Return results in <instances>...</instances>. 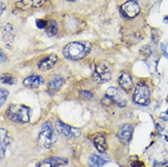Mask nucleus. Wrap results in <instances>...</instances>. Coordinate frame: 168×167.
<instances>
[{"label": "nucleus", "instance_id": "bb28decb", "mask_svg": "<svg viewBox=\"0 0 168 167\" xmlns=\"http://www.w3.org/2000/svg\"><path fill=\"white\" fill-rule=\"evenodd\" d=\"M6 61V57H5V55H4V53L1 52V62H5Z\"/></svg>", "mask_w": 168, "mask_h": 167}, {"label": "nucleus", "instance_id": "5701e85b", "mask_svg": "<svg viewBox=\"0 0 168 167\" xmlns=\"http://www.w3.org/2000/svg\"><path fill=\"white\" fill-rule=\"evenodd\" d=\"M80 95L81 96L82 98H83V99H90L92 97V94L90 93V92L88 91H80Z\"/></svg>", "mask_w": 168, "mask_h": 167}, {"label": "nucleus", "instance_id": "dca6fc26", "mask_svg": "<svg viewBox=\"0 0 168 167\" xmlns=\"http://www.w3.org/2000/svg\"><path fill=\"white\" fill-rule=\"evenodd\" d=\"M119 84L121 88L125 91H130L133 86V83L130 74L127 73H122L119 77Z\"/></svg>", "mask_w": 168, "mask_h": 167}, {"label": "nucleus", "instance_id": "c85d7f7f", "mask_svg": "<svg viewBox=\"0 0 168 167\" xmlns=\"http://www.w3.org/2000/svg\"><path fill=\"white\" fill-rule=\"evenodd\" d=\"M164 21L165 23H168V17L165 18L164 20Z\"/></svg>", "mask_w": 168, "mask_h": 167}, {"label": "nucleus", "instance_id": "7ed1b4c3", "mask_svg": "<svg viewBox=\"0 0 168 167\" xmlns=\"http://www.w3.org/2000/svg\"><path fill=\"white\" fill-rule=\"evenodd\" d=\"M57 135L49 122L42 125V130L38 135V145L41 148L48 149L57 142Z\"/></svg>", "mask_w": 168, "mask_h": 167}, {"label": "nucleus", "instance_id": "6e6552de", "mask_svg": "<svg viewBox=\"0 0 168 167\" xmlns=\"http://www.w3.org/2000/svg\"><path fill=\"white\" fill-rule=\"evenodd\" d=\"M132 131H133V128L131 124H126L120 127L117 133V136L122 144L127 145L130 142L132 138Z\"/></svg>", "mask_w": 168, "mask_h": 167}, {"label": "nucleus", "instance_id": "9d476101", "mask_svg": "<svg viewBox=\"0 0 168 167\" xmlns=\"http://www.w3.org/2000/svg\"><path fill=\"white\" fill-rule=\"evenodd\" d=\"M105 95L113 101V103L117 104L119 107H125L127 105V101L120 95L118 89L116 88L110 87L106 91Z\"/></svg>", "mask_w": 168, "mask_h": 167}, {"label": "nucleus", "instance_id": "2eb2a0df", "mask_svg": "<svg viewBox=\"0 0 168 167\" xmlns=\"http://www.w3.org/2000/svg\"><path fill=\"white\" fill-rule=\"evenodd\" d=\"M44 84V80L42 76L32 75L27 77L23 81V84L26 88H36L42 86Z\"/></svg>", "mask_w": 168, "mask_h": 167}, {"label": "nucleus", "instance_id": "f03ea898", "mask_svg": "<svg viewBox=\"0 0 168 167\" xmlns=\"http://www.w3.org/2000/svg\"><path fill=\"white\" fill-rule=\"evenodd\" d=\"M7 118L18 123H26L30 121V108L24 105L12 104L6 111Z\"/></svg>", "mask_w": 168, "mask_h": 167}, {"label": "nucleus", "instance_id": "4be33fe9", "mask_svg": "<svg viewBox=\"0 0 168 167\" xmlns=\"http://www.w3.org/2000/svg\"><path fill=\"white\" fill-rule=\"evenodd\" d=\"M47 24H48V22H46V20L43 19H37L36 20V25L38 28H46Z\"/></svg>", "mask_w": 168, "mask_h": 167}, {"label": "nucleus", "instance_id": "cd10ccee", "mask_svg": "<svg viewBox=\"0 0 168 167\" xmlns=\"http://www.w3.org/2000/svg\"><path fill=\"white\" fill-rule=\"evenodd\" d=\"M4 4H3V3L1 2V14L2 15V13H3V11H4V10L5 9H4Z\"/></svg>", "mask_w": 168, "mask_h": 167}, {"label": "nucleus", "instance_id": "4468645a", "mask_svg": "<svg viewBox=\"0 0 168 167\" xmlns=\"http://www.w3.org/2000/svg\"><path fill=\"white\" fill-rule=\"evenodd\" d=\"M110 159L105 155L94 154L90 156L88 160V166L89 167H102L107 163Z\"/></svg>", "mask_w": 168, "mask_h": 167}, {"label": "nucleus", "instance_id": "1a4fd4ad", "mask_svg": "<svg viewBox=\"0 0 168 167\" xmlns=\"http://www.w3.org/2000/svg\"><path fill=\"white\" fill-rule=\"evenodd\" d=\"M46 0H20L15 4L17 9L22 11H26L30 9L39 8L42 7Z\"/></svg>", "mask_w": 168, "mask_h": 167}, {"label": "nucleus", "instance_id": "f8f14e48", "mask_svg": "<svg viewBox=\"0 0 168 167\" xmlns=\"http://www.w3.org/2000/svg\"><path fill=\"white\" fill-rule=\"evenodd\" d=\"M58 57L55 54H51L41 60L38 65V69L46 71L51 69L57 61Z\"/></svg>", "mask_w": 168, "mask_h": 167}, {"label": "nucleus", "instance_id": "0eeeda50", "mask_svg": "<svg viewBox=\"0 0 168 167\" xmlns=\"http://www.w3.org/2000/svg\"><path fill=\"white\" fill-rule=\"evenodd\" d=\"M121 12L126 17L134 18L140 13V7L135 1H128L121 7Z\"/></svg>", "mask_w": 168, "mask_h": 167}, {"label": "nucleus", "instance_id": "f257e3e1", "mask_svg": "<svg viewBox=\"0 0 168 167\" xmlns=\"http://www.w3.org/2000/svg\"><path fill=\"white\" fill-rule=\"evenodd\" d=\"M92 46L87 41H74L67 44L64 47L63 54L70 60L76 61L85 57L90 53Z\"/></svg>", "mask_w": 168, "mask_h": 167}, {"label": "nucleus", "instance_id": "393cba45", "mask_svg": "<svg viewBox=\"0 0 168 167\" xmlns=\"http://www.w3.org/2000/svg\"><path fill=\"white\" fill-rule=\"evenodd\" d=\"M161 48L162 52H163L164 55L166 57L167 59H168V53L166 52V46H165V45L164 44H161Z\"/></svg>", "mask_w": 168, "mask_h": 167}, {"label": "nucleus", "instance_id": "b1692460", "mask_svg": "<svg viewBox=\"0 0 168 167\" xmlns=\"http://www.w3.org/2000/svg\"><path fill=\"white\" fill-rule=\"evenodd\" d=\"M160 117L163 121H168V111L161 113L160 115Z\"/></svg>", "mask_w": 168, "mask_h": 167}, {"label": "nucleus", "instance_id": "423d86ee", "mask_svg": "<svg viewBox=\"0 0 168 167\" xmlns=\"http://www.w3.org/2000/svg\"><path fill=\"white\" fill-rule=\"evenodd\" d=\"M55 125L58 132L68 138H75L81 136V132L79 128L71 126L69 125L65 124L61 121H57L56 122Z\"/></svg>", "mask_w": 168, "mask_h": 167}, {"label": "nucleus", "instance_id": "a878e982", "mask_svg": "<svg viewBox=\"0 0 168 167\" xmlns=\"http://www.w3.org/2000/svg\"><path fill=\"white\" fill-rule=\"evenodd\" d=\"M152 38L153 40L155 41L156 42H157V41H158V39H157V37H158V33H157V32L155 31V34H154V32L152 31Z\"/></svg>", "mask_w": 168, "mask_h": 167}, {"label": "nucleus", "instance_id": "a211bd4d", "mask_svg": "<svg viewBox=\"0 0 168 167\" xmlns=\"http://www.w3.org/2000/svg\"><path fill=\"white\" fill-rule=\"evenodd\" d=\"M0 145H1V158L4 157L5 150L7 146L9 144L10 139L9 134L4 128H1V134H0Z\"/></svg>", "mask_w": 168, "mask_h": 167}, {"label": "nucleus", "instance_id": "6ab92c4d", "mask_svg": "<svg viewBox=\"0 0 168 167\" xmlns=\"http://www.w3.org/2000/svg\"><path fill=\"white\" fill-rule=\"evenodd\" d=\"M46 33L48 36H54L57 32V23L54 20H50L48 22L46 27Z\"/></svg>", "mask_w": 168, "mask_h": 167}, {"label": "nucleus", "instance_id": "39448f33", "mask_svg": "<svg viewBox=\"0 0 168 167\" xmlns=\"http://www.w3.org/2000/svg\"><path fill=\"white\" fill-rule=\"evenodd\" d=\"M132 99L135 103L140 105H148L150 102L149 88L143 83H138L135 88Z\"/></svg>", "mask_w": 168, "mask_h": 167}, {"label": "nucleus", "instance_id": "412c9836", "mask_svg": "<svg viewBox=\"0 0 168 167\" xmlns=\"http://www.w3.org/2000/svg\"><path fill=\"white\" fill-rule=\"evenodd\" d=\"M0 94H1V95H1V101H0V104H1V107H2L4 105L5 101H6L8 95L9 94V92L6 90V89H5L4 88H1Z\"/></svg>", "mask_w": 168, "mask_h": 167}, {"label": "nucleus", "instance_id": "9b49d317", "mask_svg": "<svg viewBox=\"0 0 168 167\" xmlns=\"http://www.w3.org/2000/svg\"><path fill=\"white\" fill-rule=\"evenodd\" d=\"M68 163V160L63 157H52L44 160L39 164L38 167H58L65 165Z\"/></svg>", "mask_w": 168, "mask_h": 167}, {"label": "nucleus", "instance_id": "7c9ffc66", "mask_svg": "<svg viewBox=\"0 0 168 167\" xmlns=\"http://www.w3.org/2000/svg\"><path fill=\"white\" fill-rule=\"evenodd\" d=\"M167 167H168V166H167Z\"/></svg>", "mask_w": 168, "mask_h": 167}, {"label": "nucleus", "instance_id": "20e7f679", "mask_svg": "<svg viewBox=\"0 0 168 167\" xmlns=\"http://www.w3.org/2000/svg\"><path fill=\"white\" fill-rule=\"evenodd\" d=\"M92 76L94 82L99 84L109 82L111 78L110 67L105 62H99L94 67Z\"/></svg>", "mask_w": 168, "mask_h": 167}, {"label": "nucleus", "instance_id": "ddd939ff", "mask_svg": "<svg viewBox=\"0 0 168 167\" xmlns=\"http://www.w3.org/2000/svg\"><path fill=\"white\" fill-rule=\"evenodd\" d=\"M65 83L63 77L60 75H56L52 78L48 83V89L49 94H54L58 91L62 87Z\"/></svg>", "mask_w": 168, "mask_h": 167}, {"label": "nucleus", "instance_id": "c756f323", "mask_svg": "<svg viewBox=\"0 0 168 167\" xmlns=\"http://www.w3.org/2000/svg\"><path fill=\"white\" fill-rule=\"evenodd\" d=\"M69 1H75V0H69Z\"/></svg>", "mask_w": 168, "mask_h": 167}, {"label": "nucleus", "instance_id": "aec40b11", "mask_svg": "<svg viewBox=\"0 0 168 167\" xmlns=\"http://www.w3.org/2000/svg\"><path fill=\"white\" fill-rule=\"evenodd\" d=\"M1 82L2 84H8V85L15 84L17 83V78L10 74L5 73L1 74Z\"/></svg>", "mask_w": 168, "mask_h": 167}, {"label": "nucleus", "instance_id": "f3484780", "mask_svg": "<svg viewBox=\"0 0 168 167\" xmlns=\"http://www.w3.org/2000/svg\"><path fill=\"white\" fill-rule=\"evenodd\" d=\"M94 144L100 153H104L107 150V142H106L105 136L102 134H98L94 138Z\"/></svg>", "mask_w": 168, "mask_h": 167}]
</instances>
